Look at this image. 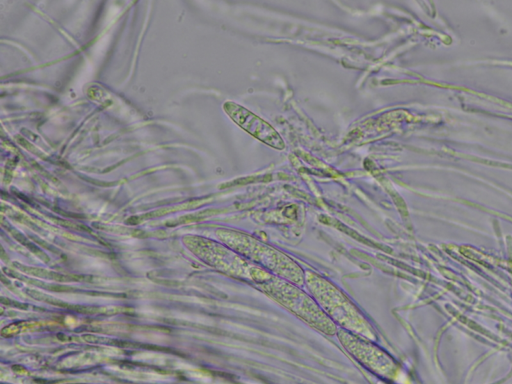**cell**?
<instances>
[{
  "label": "cell",
  "instance_id": "obj_2",
  "mask_svg": "<svg viewBox=\"0 0 512 384\" xmlns=\"http://www.w3.org/2000/svg\"><path fill=\"white\" fill-rule=\"evenodd\" d=\"M257 287L314 329L327 335L337 333L336 324L324 313L313 297L295 284L273 275Z\"/></svg>",
  "mask_w": 512,
  "mask_h": 384
},
{
  "label": "cell",
  "instance_id": "obj_5",
  "mask_svg": "<svg viewBox=\"0 0 512 384\" xmlns=\"http://www.w3.org/2000/svg\"><path fill=\"white\" fill-rule=\"evenodd\" d=\"M223 107L233 121L252 136L273 148H284V141L276 130L266 121L246 108L230 101L225 102Z\"/></svg>",
  "mask_w": 512,
  "mask_h": 384
},
{
  "label": "cell",
  "instance_id": "obj_3",
  "mask_svg": "<svg viewBox=\"0 0 512 384\" xmlns=\"http://www.w3.org/2000/svg\"><path fill=\"white\" fill-rule=\"evenodd\" d=\"M235 249L254 264L295 285L305 283V272L288 255L246 235H237Z\"/></svg>",
  "mask_w": 512,
  "mask_h": 384
},
{
  "label": "cell",
  "instance_id": "obj_4",
  "mask_svg": "<svg viewBox=\"0 0 512 384\" xmlns=\"http://www.w3.org/2000/svg\"><path fill=\"white\" fill-rule=\"evenodd\" d=\"M337 334L344 348L367 369L383 378L394 376L396 366L393 360L370 340L343 329L338 330Z\"/></svg>",
  "mask_w": 512,
  "mask_h": 384
},
{
  "label": "cell",
  "instance_id": "obj_1",
  "mask_svg": "<svg viewBox=\"0 0 512 384\" xmlns=\"http://www.w3.org/2000/svg\"><path fill=\"white\" fill-rule=\"evenodd\" d=\"M305 284L316 303L341 329L370 341L376 340L372 326L338 287L312 271L305 272Z\"/></svg>",
  "mask_w": 512,
  "mask_h": 384
}]
</instances>
